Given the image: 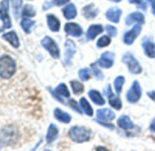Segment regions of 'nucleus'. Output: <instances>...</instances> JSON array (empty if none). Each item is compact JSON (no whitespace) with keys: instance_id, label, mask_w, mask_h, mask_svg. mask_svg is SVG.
<instances>
[{"instance_id":"28","label":"nucleus","mask_w":155,"mask_h":151,"mask_svg":"<svg viewBox=\"0 0 155 151\" xmlns=\"http://www.w3.org/2000/svg\"><path fill=\"white\" fill-rule=\"evenodd\" d=\"M108 98H109V102H110V105L112 107V108H114L115 109H120L121 108V101H120V99L119 98H117L116 96H114L112 93L110 95V96H108Z\"/></svg>"},{"instance_id":"11","label":"nucleus","mask_w":155,"mask_h":151,"mask_svg":"<svg viewBox=\"0 0 155 151\" xmlns=\"http://www.w3.org/2000/svg\"><path fill=\"white\" fill-rule=\"evenodd\" d=\"M65 32L72 37H79L82 35V28L75 23H67L65 25Z\"/></svg>"},{"instance_id":"36","label":"nucleus","mask_w":155,"mask_h":151,"mask_svg":"<svg viewBox=\"0 0 155 151\" xmlns=\"http://www.w3.org/2000/svg\"><path fill=\"white\" fill-rule=\"evenodd\" d=\"M68 105H69V107H70L72 109H75L78 113H80V114L82 113V111L81 110V108H79V106H78L77 102H76L74 99H70V100L68 101Z\"/></svg>"},{"instance_id":"30","label":"nucleus","mask_w":155,"mask_h":151,"mask_svg":"<svg viewBox=\"0 0 155 151\" xmlns=\"http://www.w3.org/2000/svg\"><path fill=\"white\" fill-rule=\"evenodd\" d=\"M21 6H22V0H12V8H13V12H14L16 18H18L19 16Z\"/></svg>"},{"instance_id":"43","label":"nucleus","mask_w":155,"mask_h":151,"mask_svg":"<svg viewBox=\"0 0 155 151\" xmlns=\"http://www.w3.org/2000/svg\"><path fill=\"white\" fill-rule=\"evenodd\" d=\"M99 123H100V124H101V125H103V126H105V127H109V128H111V129H113V128H114L113 125H109V124H105V123H103V122H101V121H99Z\"/></svg>"},{"instance_id":"40","label":"nucleus","mask_w":155,"mask_h":151,"mask_svg":"<svg viewBox=\"0 0 155 151\" xmlns=\"http://www.w3.org/2000/svg\"><path fill=\"white\" fill-rule=\"evenodd\" d=\"M148 1L150 3L151 8H152V13H153L154 16H155V0H148Z\"/></svg>"},{"instance_id":"32","label":"nucleus","mask_w":155,"mask_h":151,"mask_svg":"<svg viewBox=\"0 0 155 151\" xmlns=\"http://www.w3.org/2000/svg\"><path fill=\"white\" fill-rule=\"evenodd\" d=\"M125 82V79L121 76L118 77L116 79H115V82H114V87H115V89H116V92L118 94H120L121 92V89H122V86Z\"/></svg>"},{"instance_id":"9","label":"nucleus","mask_w":155,"mask_h":151,"mask_svg":"<svg viewBox=\"0 0 155 151\" xmlns=\"http://www.w3.org/2000/svg\"><path fill=\"white\" fill-rule=\"evenodd\" d=\"M114 62V55L111 52H104L99 59V65L103 68H110Z\"/></svg>"},{"instance_id":"24","label":"nucleus","mask_w":155,"mask_h":151,"mask_svg":"<svg viewBox=\"0 0 155 151\" xmlns=\"http://www.w3.org/2000/svg\"><path fill=\"white\" fill-rule=\"evenodd\" d=\"M58 127L54 125V124H50L48 130V134H47V142L48 143H52L58 137Z\"/></svg>"},{"instance_id":"14","label":"nucleus","mask_w":155,"mask_h":151,"mask_svg":"<svg viewBox=\"0 0 155 151\" xmlns=\"http://www.w3.org/2000/svg\"><path fill=\"white\" fill-rule=\"evenodd\" d=\"M2 37L7 40L8 42H9V44L15 47V48H18L19 47V39H18V37L17 35V33L15 31H10L8 33H5Z\"/></svg>"},{"instance_id":"31","label":"nucleus","mask_w":155,"mask_h":151,"mask_svg":"<svg viewBox=\"0 0 155 151\" xmlns=\"http://www.w3.org/2000/svg\"><path fill=\"white\" fill-rule=\"evenodd\" d=\"M36 14V11L34 9V8L30 5H26L24 7V9H23V12H22V16L25 17V18H31V17H34Z\"/></svg>"},{"instance_id":"8","label":"nucleus","mask_w":155,"mask_h":151,"mask_svg":"<svg viewBox=\"0 0 155 151\" xmlns=\"http://www.w3.org/2000/svg\"><path fill=\"white\" fill-rule=\"evenodd\" d=\"M140 30H141V27L140 26V24L134 26V27L131 30H130V31H128V32H126L124 34V36H123V42L126 45H131L134 42L135 38L140 35Z\"/></svg>"},{"instance_id":"38","label":"nucleus","mask_w":155,"mask_h":151,"mask_svg":"<svg viewBox=\"0 0 155 151\" xmlns=\"http://www.w3.org/2000/svg\"><path fill=\"white\" fill-rule=\"evenodd\" d=\"M92 68H93V71H94V73H95V77L98 79H101L102 78H103V76H102V74H101V72L97 68V66H94V64H92Z\"/></svg>"},{"instance_id":"23","label":"nucleus","mask_w":155,"mask_h":151,"mask_svg":"<svg viewBox=\"0 0 155 151\" xmlns=\"http://www.w3.org/2000/svg\"><path fill=\"white\" fill-rule=\"evenodd\" d=\"M89 97L91 98V99L96 105L102 106V105L105 104L104 98L101 97V95L100 94V92L97 91V90H94V89L91 90V91L89 92Z\"/></svg>"},{"instance_id":"15","label":"nucleus","mask_w":155,"mask_h":151,"mask_svg":"<svg viewBox=\"0 0 155 151\" xmlns=\"http://www.w3.org/2000/svg\"><path fill=\"white\" fill-rule=\"evenodd\" d=\"M97 117L99 119L109 121V120H113L115 118V114L113 111H111L109 108H103V109H99L97 111Z\"/></svg>"},{"instance_id":"21","label":"nucleus","mask_w":155,"mask_h":151,"mask_svg":"<svg viewBox=\"0 0 155 151\" xmlns=\"http://www.w3.org/2000/svg\"><path fill=\"white\" fill-rule=\"evenodd\" d=\"M62 12L64 14V17L67 19H73L77 16V9H76V7L73 4L68 5L66 8H63Z\"/></svg>"},{"instance_id":"27","label":"nucleus","mask_w":155,"mask_h":151,"mask_svg":"<svg viewBox=\"0 0 155 151\" xmlns=\"http://www.w3.org/2000/svg\"><path fill=\"white\" fill-rule=\"evenodd\" d=\"M20 25H21V27L23 28V30L27 33V34H29L30 33V31H31V28L34 27V25H35V22L33 21V20H31V19H29V18H23L22 20H21V23H20Z\"/></svg>"},{"instance_id":"25","label":"nucleus","mask_w":155,"mask_h":151,"mask_svg":"<svg viewBox=\"0 0 155 151\" xmlns=\"http://www.w3.org/2000/svg\"><path fill=\"white\" fill-rule=\"evenodd\" d=\"M82 13H83V15H84V17H85L86 18L92 19V18H94L97 16L98 10H96V9L94 8L93 4H90V5L86 6V7L83 8Z\"/></svg>"},{"instance_id":"6","label":"nucleus","mask_w":155,"mask_h":151,"mask_svg":"<svg viewBox=\"0 0 155 151\" xmlns=\"http://www.w3.org/2000/svg\"><path fill=\"white\" fill-rule=\"evenodd\" d=\"M122 60L123 62L128 66L129 70L133 73V74H140L141 72V67L140 66V64L138 63V61L135 59V57L130 54V53H125L122 56Z\"/></svg>"},{"instance_id":"39","label":"nucleus","mask_w":155,"mask_h":151,"mask_svg":"<svg viewBox=\"0 0 155 151\" xmlns=\"http://www.w3.org/2000/svg\"><path fill=\"white\" fill-rule=\"evenodd\" d=\"M52 5H56V6H62L66 3H68L69 0H50Z\"/></svg>"},{"instance_id":"29","label":"nucleus","mask_w":155,"mask_h":151,"mask_svg":"<svg viewBox=\"0 0 155 151\" xmlns=\"http://www.w3.org/2000/svg\"><path fill=\"white\" fill-rule=\"evenodd\" d=\"M70 85L72 87V89H73V92L74 94L76 95H79L81 93H82L84 91V87L81 83L80 82H78V81H71L70 82Z\"/></svg>"},{"instance_id":"3","label":"nucleus","mask_w":155,"mask_h":151,"mask_svg":"<svg viewBox=\"0 0 155 151\" xmlns=\"http://www.w3.org/2000/svg\"><path fill=\"white\" fill-rule=\"evenodd\" d=\"M18 130L14 127H7L3 128L0 134V141L5 145H12L17 141L18 138Z\"/></svg>"},{"instance_id":"26","label":"nucleus","mask_w":155,"mask_h":151,"mask_svg":"<svg viewBox=\"0 0 155 151\" xmlns=\"http://www.w3.org/2000/svg\"><path fill=\"white\" fill-rule=\"evenodd\" d=\"M80 103H81L80 105H81L82 110L85 112V114H86L87 116L91 117V116L93 115V109H92V108L91 107L90 103L87 101V99H86L85 98H81Z\"/></svg>"},{"instance_id":"10","label":"nucleus","mask_w":155,"mask_h":151,"mask_svg":"<svg viewBox=\"0 0 155 151\" xmlns=\"http://www.w3.org/2000/svg\"><path fill=\"white\" fill-rule=\"evenodd\" d=\"M75 51H76V47L74 42L70 39H68L65 44V63L67 65H70Z\"/></svg>"},{"instance_id":"7","label":"nucleus","mask_w":155,"mask_h":151,"mask_svg":"<svg viewBox=\"0 0 155 151\" xmlns=\"http://www.w3.org/2000/svg\"><path fill=\"white\" fill-rule=\"evenodd\" d=\"M140 96H141L140 86L138 83V81H134L131 88H130V89L127 93V96H126L127 100L130 103H136L140 98Z\"/></svg>"},{"instance_id":"17","label":"nucleus","mask_w":155,"mask_h":151,"mask_svg":"<svg viewBox=\"0 0 155 151\" xmlns=\"http://www.w3.org/2000/svg\"><path fill=\"white\" fill-rule=\"evenodd\" d=\"M47 21H48V26L51 31L58 32L59 30L60 22L54 15H48L47 16Z\"/></svg>"},{"instance_id":"37","label":"nucleus","mask_w":155,"mask_h":151,"mask_svg":"<svg viewBox=\"0 0 155 151\" xmlns=\"http://www.w3.org/2000/svg\"><path fill=\"white\" fill-rule=\"evenodd\" d=\"M130 3H133V4H137L140 8H141L142 9H145L146 8V5L144 4L143 0H129Z\"/></svg>"},{"instance_id":"42","label":"nucleus","mask_w":155,"mask_h":151,"mask_svg":"<svg viewBox=\"0 0 155 151\" xmlns=\"http://www.w3.org/2000/svg\"><path fill=\"white\" fill-rule=\"evenodd\" d=\"M150 130H151L152 132H154V133H155V119H154V120L152 121V123L150 124Z\"/></svg>"},{"instance_id":"44","label":"nucleus","mask_w":155,"mask_h":151,"mask_svg":"<svg viewBox=\"0 0 155 151\" xmlns=\"http://www.w3.org/2000/svg\"><path fill=\"white\" fill-rule=\"evenodd\" d=\"M112 1H114V2H119V1H120V0H112Z\"/></svg>"},{"instance_id":"18","label":"nucleus","mask_w":155,"mask_h":151,"mask_svg":"<svg viewBox=\"0 0 155 151\" xmlns=\"http://www.w3.org/2000/svg\"><path fill=\"white\" fill-rule=\"evenodd\" d=\"M102 32H103V27L101 25H93V26H91L90 28L88 29V32H87V37H88V39L92 40L98 35H100Z\"/></svg>"},{"instance_id":"19","label":"nucleus","mask_w":155,"mask_h":151,"mask_svg":"<svg viewBox=\"0 0 155 151\" xmlns=\"http://www.w3.org/2000/svg\"><path fill=\"white\" fill-rule=\"evenodd\" d=\"M142 47L144 48V52L146 56L151 58L155 57V44L154 43H152L150 40H145L142 43Z\"/></svg>"},{"instance_id":"20","label":"nucleus","mask_w":155,"mask_h":151,"mask_svg":"<svg viewBox=\"0 0 155 151\" xmlns=\"http://www.w3.org/2000/svg\"><path fill=\"white\" fill-rule=\"evenodd\" d=\"M54 116H55V117H56L58 121H60V122H62V123H66V124H67V123H69L70 120H71L70 115H68V113L62 111V110L59 109V108H56V109H55V111H54Z\"/></svg>"},{"instance_id":"34","label":"nucleus","mask_w":155,"mask_h":151,"mask_svg":"<svg viewBox=\"0 0 155 151\" xmlns=\"http://www.w3.org/2000/svg\"><path fill=\"white\" fill-rule=\"evenodd\" d=\"M110 43V38L109 37H107V36H103V37H101L98 40L97 46H98V47H107Z\"/></svg>"},{"instance_id":"2","label":"nucleus","mask_w":155,"mask_h":151,"mask_svg":"<svg viewBox=\"0 0 155 151\" xmlns=\"http://www.w3.org/2000/svg\"><path fill=\"white\" fill-rule=\"evenodd\" d=\"M69 137L78 143L89 141L91 138V130L84 127H73L68 132Z\"/></svg>"},{"instance_id":"41","label":"nucleus","mask_w":155,"mask_h":151,"mask_svg":"<svg viewBox=\"0 0 155 151\" xmlns=\"http://www.w3.org/2000/svg\"><path fill=\"white\" fill-rule=\"evenodd\" d=\"M147 94H148V96H149L152 100L155 101V91H150V92H148Z\"/></svg>"},{"instance_id":"1","label":"nucleus","mask_w":155,"mask_h":151,"mask_svg":"<svg viewBox=\"0 0 155 151\" xmlns=\"http://www.w3.org/2000/svg\"><path fill=\"white\" fill-rule=\"evenodd\" d=\"M16 62L8 55H4L0 57V78L8 79L16 72Z\"/></svg>"},{"instance_id":"22","label":"nucleus","mask_w":155,"mask_h":151,"mask_svg":"<svg viewBox=\"0 0 155 151\" xmlns=\"http://www.w3.org/2000/svg\"><path fill=\"white\" fill-rule=\"evenodd\" d=\"M118 126L123 129H130L133 127V123L131 122V120L130 119V117L128 116H121L119 119H118V122H117Z\"/></svg>"},{"instance_id":"5","label":"nucleus","mask_w":155,"mask_h":151,"mask_svg":"<svg viewBox=\"0 0 155 151\" xmlns=\"http://www.w3.org/2000/svg\"><path fill=\"white\" fill-rule=\"evenodd\" d=\"M41 45L44 48H46L52 57L58 58L59 57V49L56 44V42L49 37H46L41 40Z\"/></svg>"},{"instance_id":"4","label":"nucleus","mask_w":155,"mask_h":151,"mask_svg":"<svg viewBox=\"0 0 155 151\" xmlns=\"http://www.w3.org/2000/svg\"><path fill=\"white\" fill-rule=\"evenodd\" d=\"M8 6H9V0H2L0 4V19L2 20L4 28H10L11 19L8 15Z\"/></svg>"},{"instance_id":"12","label":"nucleus","mask_w":155,"mask_h":151,"mask_svg":"<svg viewBox=\"0 0 155 151\" xmlns=\"http://www.w3.org/2000/svg\"><path fill=\"white\" fill-rule=\"evenodd\" d=\"M51 93L54 95V97H55L58 101H60V102H62V103H63V100H62V98H59V96L64 97V98H69V96H70L69 91H68L67 86H66L64 83L59 84V85L56 88L55 91H54V92H51Z\"/></svg>"},{"instance_id":"45","label":"nucleus","mask_w":155,"mask_h":151,"mask_svg":"<svg viewBox=\"0 0 155 151\" xmlns=\"http://www.w3.org/2000/svg\"><path fill=\"white\" fill-rule=\"evenodd\" d=\"M0 32H1V28H0Z\"/></svg>"},{"instance_id":"16","label":"nucleus","mask_w":155,"mask_h":151,"mask_svg":"<svg viewBox=\"0 0 155 151\" xmlns=\"http://www.w3.org/2000/svg\"><path fill=\"white\" fill-rule=\"evenodd\" d=\"M139 23V24H143L144 23V17L141 13L140 12H134L130 15H129L126 18V25L130 26L133 23Z\"/></svg>"},{"instance_id":"35","label":"nucleus","mask_w":155,"mask_h":151,"mask_svg":"<svg viewBox=\"0 0 155 151\" xmlns=\"http://www.w3.org/2000/svg\"><path fill=\"white\" fill-rule=\"evenodd\" d=\"M106 31L108 32V34H109L110 37H116L117 32H118L116 27H114L113 26H110V25L106 26Z\"/></svg>"},{"instance_id":"33","label":"nucleus","mask_w":155,"mask_h":151,"mask_svg":"<svg viewBox=\"0 0 155 151\" xmlns=\"http://www.w3.org/2000/svg\"><path fill=\"white\" fill-rule=\"evenodd\" d=\"M79 75L82 81H87L91 78V70L89 68H82L79 71Z\"/></svg>"},{"instance_id":"13","label":"nucleus","mask_w":155,"mask_h":151,"mask_svg":"<svg viewBox=\"0 0 155 151\" xmlns=\"http://www.w3.org/2000/svg\"><path fill=\"white\" fill-rule=\"evenodd\" d=\"M120 16H121V10L118 8H110L106 13L107 19L113 23H119Z\"/></svg>"}]
</instances>
